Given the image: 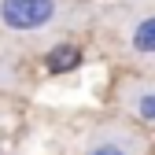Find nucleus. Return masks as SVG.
<instances>
[{
    "label": "nucleus",
    "instance_id": "7ed1b4c3",
    "mask_svg": "<svg viewBox=\"0 0 155 155\" xmlns=\"http://www.w3.org/2000/svg\"><path fill=\"white\" fill-rule=\"evenodd\" d=\"M129 48L133 52H144V55H155V15H144L133 22L129 30Z\"/></svg>",
    "mask_w": 155,
    "mask_h": 155
},
{
    "label": "nucleus",
    "instance_id": "f03ea898",
    "mask_svg": "<svg viewBox=\"0 0 155 155\" xmlns=\"http://www.w3.org/2000/svg\"><path fill=\"white\" fill-rule=\"evenodd\" d=\"M78 63H81V48H78V45H55V48L48 52V59H45L48 74H67V70H78Z\"/></svg>",
    "mask_w": 155,
    "mask_h": 155
},
{
    "label": "nucleus",
    "instance_id": "f257e3e1",
    "mask_svg": "<svg viewBox=\"0 0 155 155\" xmlns=\"http://www.w3.org/2000/svg\"><path fill=\"white\" fill-rule=\"evenodd\" d=\"M59 15V0H0V22L15 33L45 30Z\"/></svg>",
    "mask_w": 155,
    "mask_h": 155
},
{
    "label": "nucleus",
    "instance_id": "20e7f679",
    "mask_svg": "<svg viewBox=\"0 0 155 155\" xmlns=\"http://www.w3.org/2000/svg\"><path fill=\"white\" fill-rule=\"evenodd\" d=\"M85 155H129V140L118 133H107V137H96L85 148Z\"/></svg>",
    "mask_w": 155,
    "mask_h": 155
},
{
    "label": "nucleus",
    "instance_id": "39448f33",
    "mask_svg": "<svg viewBox=\"0 0 155 155\" xmlns=\"http://www.w3.org/2000/svg\"><path fill=\"white\" fill-rule=\"evenodd\" d=\"M133 111H137V118L155 122V89H144V92L133 96Z\"/></svg>",
    "mask_w": 155,
    "mask_h": 155
}]
</instances>
